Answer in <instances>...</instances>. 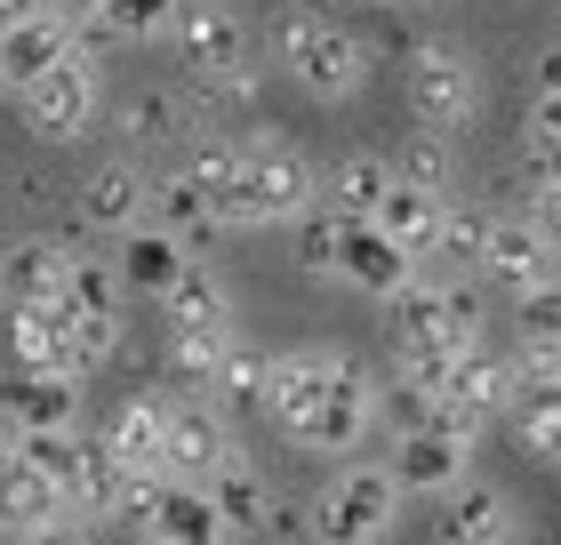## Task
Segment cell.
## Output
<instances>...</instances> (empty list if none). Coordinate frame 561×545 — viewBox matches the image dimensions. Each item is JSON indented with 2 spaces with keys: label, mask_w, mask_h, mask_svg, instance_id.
Returning <instances> with one entry per match:
<instances>
[{
  "label": "cell",
  "mask_w": 561,
  "mask_h": 545,
  "mask_svg": "<svg viewBox=\"0 0 561 545\" xmlns=\"http://www.w3.org/2000/svg\"><path fill=\"white\" fill-rule=\"evenodd\" d=\"M176 57H185L201 105H249L257 96V33L233 0H185L169 24Z\"/></svg>",
  "instance_id": "obj_1"
},
{
  "label": "cell",
  "mask_w": 561,
  "mask_h": 545,
  "mask_svg": "<svg viewBox=\"0 0 561 545\" xmlns=\"http://www.w3.org/2000/svg\"><path fill=\"white\" fill-rule=\"evenodd\" d=\"M273 57L305 96H321V105H345V96H362V81H369V41L345 33L313 0H289V9L273 16Z\"/></svg>",
  "instance_id": "obj_2"
},
{
  "label": "cell",
  "mask_w": 561,
  "mask_h": 545,
  "mask_svg": "<svg viewBox=\"0 0 561 545\" xmlns=\"http://www.w3.org/2000/svg\"><path fill=\"white\" fill-rule=\"evenodd\" d=\"M386 305H393V361H449V353L481 345V297L457 289V281L417 273Z\"/></svg>",
  "instance_id": "obj_3"
},
{
  "label": "cell",
  "mask_w": 561,
  "mask_h": 545,
  "mask_svg": "<svg viewBox=\"0 0 561 545\" xmlns=\"http://www.w3.org/2000/svg\"><path fill=\"white\" fill-rule=\"evenodd\" d=\"M369 433H377V370H369L362 353H337V345H329V385H321V401L305 409L280 441H297V450H313V457H353Z\"/></svg>",
  "instance_id": "obj_4"
},
{
  "label": "cell",
  "mask_w": 561,
  "mask_h": 545,
  "mask_svg": "<svg viewBox=\"0 0 561 545\" xmlns=\"http://www.w3.org/2000/svg\"><path fill=\"white\" fill-rule=\"evenodd\" d=\"M313 545H377L401 522V481L393 465L377 457H353L345 474H329V489H313Z\"/></svg>",
  "instance_id": "obj_5"
},
{
  "label": "cell",
  "mask_w": 561,
  "mask_h": 545,
  "mask_svg": "<svg viewBox=\"0 0 561 545\" xmlns=\"http://www.w3.org/2000/svg\"><path fill=\"white\" fill-rule=\"evenodd\" d=\"M241 185H249V225H297L321 201V161L289 137H241Z\"/></svg>",
  "instance_id": "obj_6"
},
{
  "label": "cell",
  "mask_w": 561,
  "mask_h": 545,
  "mask_svg": "<svg viewBox=\"0 0 561 545\" xmlns=\"http://www.w3.org/2000/svg\"><path fill=\"white\" fill-rule=\"evenodd\" d=\"M16 113H24V128H33L41 145H81L96 128V113H105V72H96V57L72 48L65 65H48L41 81L16 89Z\"/></svg>",
  "instance_id": "obj_7"
},
{
  "label": "cell",
  "mask_w": 561,
  "mask_h": 545,
  "mask_svg": "<svg viewBox=\"0 0 561 545\" xmlns=\"http://www.w3.org/2000/svg\"><path fill=\"white\" fill-rule=\"evenodd\" d=\"M410 113H417V128H442V137H457V128H473V113H481V72H473V57L457 41H417L410 48Z\"/></svg>",
  "instance_id": "obj_8"
},
{
  "label": "cell",
  "mask_w": 561,
  "mask_h": 545,
  "mask_svg": "<svg viewBox=\"0 0 561 545\" xmlns=\"http://www.w3.org/2000/svg\"><path fill=\"white\" fill-rule=\"evenodd\" d=\"M129 522L145 545H233L217 522V506H209V489L201 481H176V474H145L137 481V506H129Z\"/></svg>",
  "instance_id": "obj_9"
},
{
  "label": "cell",
  "mask_w": 561,
  "mask_h": 545,
  "mask_svg": "<svg viewBox=\"0 0 561 545\" xmlns=\"http://www.w3.org/2000/svg\"><path fill=\"white\" fill-rule=\"evenodd\" d=\"M233 450H241V441H233V418H225L209 394L169 401V418H161V474H176V481H209Z\"/></svg>",
  "instance_id": "obj_10"
},
{
  "label": "cell",
  "mask_w": 561,
  "mask_h": 545,
  "mask_svg": "<svg viewBox=\"0 0 561 545\" xmlns=\"http://www.w3.org/2000/svg\"><path fill=\"white\" fill-rule=\"evenodd\" d=\"M417 273H425V265H417V257L393 241L386 225L345 217V241H337V281H353L362 297H377V305H386V297H401V289H410Z\"/></svg>",
  "instance_id": "obj_11"
},
{
  "label": "cell",
  "mask_w": 561,
  "mask_h": 545,
  "mask_svg": "<svg viewBox=\"0 0 561 545\" xmlns=\"http://www.w3.org/2000/svg\"><path fill=\"white\" fill-rule=\"evenodd\" d=\"M473 465V433H449V425H410L393 450V481L401 498H449Z\"/></svg>",
  "instance_id": "obj_12"
},
{
  "label": "cell",
  "mask_w": 561,
  "mask_h": 545,
  "mask_svg": "<svg viewBox=\"0 0 561 545\" xmlns=\"http://www.w3.org/2000/svg\"><path fill=\"white\" fill-rule=\"evenodd\" d=\"M514 385H522V361L514 353H490V345H466L449 361V385H442V401L457 409V418H473V425H490L514 409Z\"/></svg>",
  "instance_id": "obj_13"
},
{
  "label": "cell",
  "mask_w": 561,
  "mask_h": 545,
  "mask_svg": "<svg viewBox=\"0 0 561 545\" xmlns=\"http://www.w3.org/2000/svg\"><path fill=\"white\" fill-rule=\"evenodd\" d=\"M145 185H152V169H137V161H96L81 177V225L96 232V241H129V232L145 225Z\"/></svg>",
  "instance_id": "obj_14"
},
{
  "label": "cell",
  "mask_w": 561,
  "mask_h": 545,
  "mask_svg": "<svg viewBox=\"0 0 561 545\" xmlns=\"http://www.w3.org/2000/svg\"><path fill=\"white\" fill-rule=\"evenodd\" d=\"M145 225L169 232V241H185V257H201V249L225 232V225L209 217V193H201L185 169H161V177L145 185Z\"/></svg>",
  "instance_id": "obj_15"
},
{
  "label": "cell",
  "mask_w": 561,
  "mask_h": 545,
  "mask_svg": "<svg viewBox=\"0 0 561 545\" xmlns=\"http://www.w3.org/2000/svg\"><path fill=\"white\" fill-rule=\"evenodd\" d=\"M137 481L145 474H129L96 433H81V481H72V498H65V513H81V522L96 530V522H121V513L137 506Z\"/></svg>",
  "instance_id": "obj_16"
},
{
  "label": "cell",
  "mask_w": 561,
  "mask_h": 545,
  "mask_svg": "<svg viewBox=\"0 0 561 545\" xmlns=\"http://www.w3.org/2000/svg\"><path fill=\"white\" fill-rule=\"evenodd\" d=\"M185 177L209 193V217L233 232L249 225V185H241V137H185Z\"/></svg>",
  "instance_id": "obj_17"
},
{
  "label": "cell",
  "mask_w": 561,
  "mask_h": 545,
  "mask_svg": "<svg viewBox=\"0 0 561 545\" xmlns=\"http://www.w3.org/2000/svg\"><path fill=\"white\" fill-rule=\"evenodd\" d=\"M65 265H72V241H48V232H24L0 257V297L9 305H57L65 297Z\"/></svg>",
  "instance_id": "obj_18"
},
{
  "label": "cell",
  "mask_w": 561,
  "mask_h": 545,
  "mask_svg": "<svg viewBox=\"0 0 561 545\" xmlns=\"http://www.w3.org/2000/svg\"><path fill=\"white\" fill-rule=\"evenodd\" d=\"M553 265H561V249H553L529 217H490V241H481V265H473V273L505 281V289H529V281L553 273Z\"/></svg>",
  "instance_id": "obj_19"
},
{
  "label": "cell",
  "mask_w": 561,
  "mask_h": 545,
  "mask_svg": "<svg viewBox=\"0 0 561 545\" xmlns=\"http://www.w3.org/2000/svg\"><path fill=\"white\" fill-rule=\"evenodd\" d=\"M0 401H9V418L24 433H48V425L81 418V377H65V370H9L0 377Z\"/></svg>",
  "instance_id": "obj_20"
},
{
  "label": "cell",
  "mask_w": 561,
  "mask_h": 545,
  "mask_svg": "<svg viewBox=\"0 0 561 545\" xmlns=\"http://www.w3.org/2000/svg\"><path fill=\"white\" fill-rule=\"evenodd\" d=\"M65 57H72V24L48 16V9L16 16L9 33H0V81H9V96H16L24 81H41L48 65H65Z\"/></svg>",
  "instance_id": "obj_21"
},
{
  "label": "cell",
  "mask_w": 561,
  "mask_h": 545,
  "mask_svg": "<svg viewBox=\"0 0 561 545\" xmlns=\"http://www.w3.org/2000/svg\"><path fill=\"white\" fill-rule=\"evenodd\" d=\"M201 489H209V506H217L225 537H265V506H273V481H265V474H257V465H249L241 450L225 457V465H217V474L201 481Z\"/></svg>",
  "instance_id": "obj_22"
},
{
  "label": "cell",
  "mask_w": 561,
  "mask_h": 545,
  "mask_svg": "<svg viewBox=\"0 0 561 545\" xmlns=\"http://www.w3.org/2000/svg\"><path fill=\"white\" fill-rule=\"evenodd\" d=\"M265 385H273V353L257 345H241V329H233V345L217 353V370L193 385V394H209L225 418H249V409H265Z\"/></svg>",
  "instance_id": "obj_23"
},
{
  "label": "cell",
  "mask_w": 561,
  "mask_h": 545,
  "mask_svg": "<svg viewBox=\"0 0 561 545\" xmlns=\"http://www.w3.org/2000/svg\"><path fill=\"white\" fill-rule=\"evenodd\" d=\"M152 305H161L169 329H233V289H225L201 257H185V273H176Z\"/></svg>",
  "instance_id": "obj_24"
},
{
  "label": "cell",
  "mask_w": 561,
  "mask_h": 545,
  "mask_svg": "<svg viewBox=\"0 0 561 545\" xmlns=\"http://www.w3.org/2000/svg\"><path fill=\"white\" fill-rule=\"evenodd\" d=\"M161 418H169L161 394H129V401L105 418V433H96V441H105L129 474H161Z\"/></svg>",
  "instance_id": "obj_25"
},
{
  "label": "cell",
  "mask_w": 561,
  "mask_h": 545,
  "mask_svg": "<svg viewBox=\"0 0 561 545\" xmlns=\"http://www.w3.org/2000/svg\"><path fill=\"white\" fill-rule=\"evenodd\" d=\"M497 537H514V506H505V489L457 481L449 506H442V545H497Z\"/></svg>",
  "instance_id": "obj_26"
},
{
  "label": "cell",
  "mask_w": 561,
  "mask_h": 545,
  "mask_svg": "<svg viewBox=\"0 0 561 545\" xmlns=\"http://www.w3.org/2000/svg\"><path fill=\"white\" fill-rule=\"evenodd\" d=\"M393 193V152H345L337 169H321V201L337 217H377Z\"/></svg>",
  "instance_id": "obj_27"
},
{
  "label": "cell",
  "mask_w": 561,
  "mask_h": 545,
  "mask_svg": "<svg viewBox=\"0 0 561 545\" xmlns=\"http://www.w3.org/2000/svg\"><path fill=\"white\" fill-rule=\"evenodd\" d=\"M442 209H449V193H425V185H410V177H393L386 209H377L369 225H386L393 241L417 257V265H433V241H442Z\"/></svg>",
  "instance_id": "obj_28"
},
{
  "label": "cell",
  "mask_w": 561,
  "mask_h": 545,
  "mask_svg": "<svg viewBox=\"0 0 561 545\" xmlns=\"http://www.w3.org/2000/svg\"><path fill=\"white\" fill-rule=\"evenodd\" d=\"M113 121H121V137H129L137 152H145V145H185V137H193V113H185V96H176V89H129Z\"/></svg>",
  "instance_id": "obj_29"
},
{
  "label": "cell",
  "mask_w": 561,
  "mask_h": 545,
  "mask_svg": "<svg viewBox=\"0 0 561 545\" xmlns=\"http://www.w3.org/2000/svg\"><path fill=\"white\" fill-rule=\"evenodd\" d=\"M48 513H65V489L48 481L41 465H24V457L9 450V457H0V537L48 522Z\"/></svg>",
  "instance_id": "obj_30"
},
{
  "label": "cell",
  "mask_w": 561,
  "mask_h": 545,
  "mask_svg": "<svg viewBox=\"0 0 561 545\" xmlns=\"http://www.w3.org/2000/svg\"><path fill=\"white\" fill-rule=\"evenodd\" d=\"M522 433V450L529 457H546V465H561V377H522L514 385V409H505Z\"/></svg>",
  "instance_id": "obj_31"
},
{
  "label": "cell",
  "mask_w": 561,
  "mask_h": 545,
  "mask_svg": "<svg viewBox=\"0 0 561 545\" xmlns=\"http://www.w3.org/2000/svg\"><path fill=\"white\" fill-rule=\"evenodd\" d=\"M176 273H185V241H169V232L137 225V232H129V249H121V289H137V297H161Z\"/></svg>",
  "instance_id": "obj_32"
},
{
  "label": "cell",
  "mask_w": 561,
  "mask_h": 545,
  "mask_svg": "<svg viewBox=\"0 0 561 545\" xmlns=\"http://www.w3.org/2000/svg\"><path fill=\"white\" fill-rule=\"evenodd\" d=\"M9 370H65L57 305H9ZM72 377V370H65Z\"/></svg>",
  "instance_id": "obj_33"
},
{
  "label": "cell",
  "mask_w": 561,
  "mask_h": 545,
  "mask_svg": "<svg viewBox=\"0 0 561 545\" xmlns=\"http://www.w3.org/2000/svg\"><path fill=\"white\" fill-rule=\"evenodd\" d=\"M57 305H65V314H121V265H113V257H96V249H72Z\"/></svg>",
  "instance_id": "obj_34"
},
{
  "label": "cell",
  "mask_w": 561,
  "mask_h": 545,
  "mask_svg": "<svg viewBox=\"0 0 561 545\" xmlns=\"http://www.w3.org/2000/svg\"><path fill=\"white\" fill-rule=\"evenodd\" d=\"M57 329H65V370L72 377L105 370V361L121 353V314H65L57 305Z\"/></svg>",
  "instance_id": "obj_35"
},
{
  "label": "cell",
  "mask_w": 561,
  "mask_h": 545,
  "mask_svg": "<svg viewBox=\"0 0 561 545\" xmlns=\"http://www.w3.org/2000/svg\"><path fill=\"white\" fill-rule=\"evenodd\" d=\"M289 232H297V241H289V249H297V265L313 273V281H337V241H345V217L329 209V201H313V209H305Z\"/></svg>",
  "instance_id": "obj_36"
},
{
  "label": "cell",
  "mask_w": 561,
  "mask_h": 545,
  "mask_svg": "<svg viewBox=\"0 0 561 545\" xmlns=\"http://www.w3.org/2000/svg\"><path fill=\"white\" fill-rule=\"evenodd\" d=\"M522 305H514V337L522 345H561V265L553 273H538L529 289H514Z\"/></svg>",
  "instance_id": "obj_37"
},
{
  "label": "cell",
  "mask_w": 561,
  "mask_h": 545,
  "mask_svg": "<svg viewBox=\"0 0 561 545\" xmlns=\"http://www.w3.org/2000/svg\"><path fill=\"white\" fill-rule=\"evenodd\" d=\"M449 169H457V152H449L442 128H417V137L393 152V177H410V185H425V193H449Z\"/></svg>",
  "instance_id": "obj_38"
},
{
  "label": "cell",
  "mask_w": 561,
  "mask_h": 545,
  "mask_svg": "<svg viewBox=\"0 0 561 545\" xmlns=\"http://www.w3.org/2000/svg\"><path fill=\"white\" fill-rule=\"evenodd\" d=\"M176 9H185V0H105V33L113 41H169V24H176Z\"/></svg>",
  "instance_id": "obj_39"
},
{
  "label": "cell",
  "mask_w": 561,
  "mask_h": 545,
  "mask_svg": "<svg viewBox=\"0 0 561 545\" xmlns=\"http://www.w3.org/2000/svg\"><path fill=\"white\" fill-rule=\"evenodd\" d=\"M490 217H497V209H473V201H449V209H442V241H433V257H449V265H481V241H490Z\"/></svg>",
  "instance_id": "obj_40"
},
{
  "label": "cell",
  "mask_w": 561,
  "mask_h": 545,
  "mask_svg": "<svg viewBox=\"0 0 561 545\" xmlns=\"http://www.w3.org/2000/svg\"><path fill=\"white\" fill-rule=\"evenodd\" d=\"M233 345V329H169V353H176V370H185L193 385L217 370V353Z\"/></svg>",
  "instance_id": "obj_41"
},
{
  "label": "cell",
  "mask_w": 561,
  "mask_h": 545,
  "mask_svg": "<svg viewBox=\"0 0 561 545\" xmlns=\"http://www.w3.org/2000/svg\"><path fill=\"white\" fill-rule=\"evenodd\" d=\"M0 545H96V537H89L81 513H48V522H33V530H9Z\"/></svg>",
  "instance_id": "obj_42"
},
{
  "label": "cell",
  "mask_w": 561,
  "mask_h": 545,
  "mask_svg": "<svg viewBox=\"0 0 561 545\" xmlns=\"http://www.w3.org/2000/svg\"><path fill=\"white\" fill-rule=\"evenodd\" d=\"M522 137H561V89L529 96V128H522Z\"/></svg>",
  "instance_id": "obj_43"
},
{
  "label": "cell",
  "mask_w": 561,
  "mask_h": 545,
  "mask_svg": "<svg viewBox=\"0 0 561 545\" xmlns=\"http://www.w3.org/2000/svg\"><path fill=\"white\" fill-rule=\"evenodd\" d=\"M529 169H538V185H561V137H522Z\"/></svg>",
  "instance_id": "obj_44"
},
{
  "label": "cell",
  "mask_w": 561,
  "mask_h": 545,
  "mask_svg": "<svg viewBox=\"0 0 561 545\" xmlns=\"http://www.w3.org/2000/svg\"><path fill=\"white\" fill-rule=\"evenodd\" d=\"M529 225H538L546 241L561 249V185H538V201H529Z\"/></svg>",
  "instance_id": "obj_45"
},
{
  "label": "cell",
  "mask_w": 561,
  "mask_h": 545,
  "mask_svg": "<svg viewBox=\"0 0 561 545\" xmlns=\"http://www.w3.org/2000/svg\"><path fill=\"white\" fill-rule=\"evenodd\" d=\"M41 9H48V16H65L72 33H81V24H96V16H105V0H41Z\"/></svg>",
  "instance_id": "obj_46"
},
{
  "label": "cell",
  "mask_w": 561,
  "mask_h": 545,
  "mask_svg": "<svg viewBox=\"0 0 561 545\" xmlns=\"http://www.w3.org/2000/svg\"><path fill=\"white\" fill-rule=\"evenodd\" d=\"M529 81H538V89H561V41H553L546 57H538V72H529Z\"/></svg>",
  "instance_id": "obj_47"
},
{
  "label": "cell",
  "mask_w": 561,
  "mask_h": 545,
  "mask_svg": "<svg viewBox=\"0 0 561 545\" xmlns=\"http://www.w3.org/2000/svg\"><path fill=\"white\" fill-rule=\"evenodd\" d=\"M33 9H41V0H0V33H9L16 16H33Z\"/></svg>",
  "instance_id": "obj_48"
},
{
  "label": "cell",
  "mask_w": 561,
  "mask_h": 545,
  "mask_svg": "<svg viewBox=\"0 0 561 545\" xmlns=\"http://www.w3.org/2000/svg\"><path fill=\"white\" fill-rule=\"evenodd\" d=\"M497 545H522V537H497Z\"/></svg>",
  "instance_id": "obj_49"
},
{
  "label": "cell",
  "mask_w": 561,
  "mask_h": 545,
  "mask_svg": "<svg viewBox=\"0 0 561 545\" xmlns=\"http://www.w3.org/2000/svg\"><path fill=\"white\" fill-rule=\"evenodd\" d=\"M0 314H9V297H0Z\"/></svg>",
  "instance_id": "obj_50"
},
{
  "label": "cell",
  "mask_w": 561,
  "mask_h": 545,
  "mask_svg": "<svg viewBox=\"0 0 561 545\" xmlns=\"http://www.w3.org/2000/svg\"><path fill=\"white\" fill-rule=\"evenodd\" d=\"M0 96H9V81H0Z\"/></svg>",
  "instance_id": "obj_51"
},
{
  "label": "cell",
  "mask_w": 561,
  "mask_h": 545,
  "mask_svg": "<svg viewBox=\"0 0 561 545\" xmlns=\"http://www.w3.org/2000/svg\"><path fill=\"white\" fill-rule=\"evenodd\" d=\"M553 9H561V0H553Z\"/></svg>",
  "instance_id": "obj_52"
},
{
  "label": "cell",
  "mask_w": 561,
  "mask_h": 545,
  "mask_svg": "<svg viewBox=\"0 0 561 545\" xmlns=\"http://www.w3.org/2000/svg\"><path fill=\"white\" fill-rule=\"evenodd\" d=\"M0 457H9V450H0Z\"/></svg>",
  "instance_id": "obj_53"
}]
</instances>
